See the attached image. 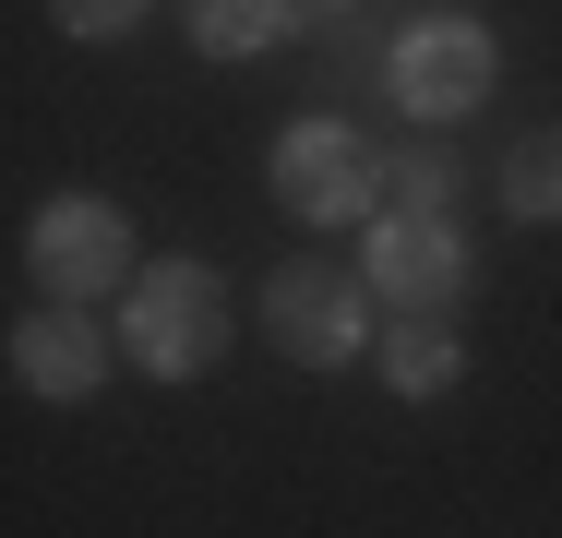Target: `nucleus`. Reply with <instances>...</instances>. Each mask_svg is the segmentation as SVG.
<instances>
[{
	"label": "nucleus",
	"instance_id": "nucleus-1",
	"mask_svg": "<svg viewBox=\"0 0 562 538\" xmlns=\"http://www.w3.org/2000/svg\"><path fill=\"white\" fill-rule=\"evenodd\" d=\"M120 347H132L156 383H192V371H216V347H227V288L204 276V264H156V276H132Z\"/></svg>",
	"mask_w": 562,
	"mask_h": 538
},
{
	"label": "nucleus",
	"instance_id": "nucleus-2",
	"mask_svg": "<svg viewBox=\"0 0 562 538\" xmlns=\"http://www.w3.org/2000/svg\"><path fill=\"white\" fill-rule=\"evenodd\" d=\"M263 335H276L300 371H347L359 347H383V335H371V276H347V264H288V276L263 288Z\"/></svg>",
	"mask_w": 562,
	"mask_h": 538
},
{
	"label": "nucleus",
	"instance_id": "nucleus-3",
	"mask_svg": "<svg viewBox=\"0 0 562 538\" xmlns=\"http://www.w3.org/2000/svg\"><path fill=\"white\" fill-rule=\"evenodd\" d=\"M491 72H503V60H491V24H479V12H419V24L395 36V72H383V85H395L407 120H467V108L491 97Z\"/></svg>",
	"mask_w": 562,
	"mask_h": 538
},
{
	"label": "nucleus",
	"instance_id": "nucleus-4",
	"mask_svg": "<svg viewBox=\"0 0 562 538\" xmlns=\"http://www.w3.org/2000/svg\"><path fill=\"white\" fill-rule=\"evenodd\" d=\"M276 204L300 215V227H347V215L383 204V156H371L347 120H288V144H276Z\"/></svg>",
	"mask_w": 562,
	"mask_h": 538
},
{
	"label": "nucleus",
	"instance_id": "nucleus-5",
	"mask_svg": "<svg viewBox=\"0 0 562 538\" xmlns=\"http://www.w3.org/2000/svg\"><path fill=\"white\" fill-rule=\"evenodd\" d=\"M24 264H36V276L85 312L97 288H120V276H132V215H120L109 192H60V204L24 227Z\"/></svg>",
	"mask_w": 562,
	"mask_h": 538
},
{
	"label": "nucleus",
	"instance_id": "nucleus-6",
	"mask_svg": "<svg viewBox=\"0 0 562 538\" xmlns=\"http://www.w3.org/2000/svg\"><path fill=\"white\" fill-rule=\"evenodd\" d=\"M359 276H371V300H395V312H443L454 288H467V239H454V215H383Z\"/></svg>",
	"mask_w": 562,
	"mask_h": 538
},
{
	"label": "nucleus",
	"instance_id": "nucleus-7",
	"mask_svg": "<svg viewBox=\"0 0 562 538\" xmlns=\"http://www.w3.org/2000/svg\"><path fill=\"white\" fill-rule=\"evenodd\" d=\"M97 371H109V335L85 312L12 323V383H24V395H97Z\"/></svg>",
	"mask_w": 562,
	"mask_h": 538
},
{
	"label": "nucleus",
	"instance_id": "nucleus-8",
	"mask_svg": "<svg viewBox=\"0 0 562 538\" xmlns=\"http://www.w3.org/2000/svg\"><path fill=\"white\" fill-rule=\"evenodd\" d=\"M300 24V0H192V48L204 60H263Z\"/></svg>",
	"mask_w": 562,
	"mask_h": 538
},
{
	"label": "nucleus",
	"instance_id": "nucleus-9",
	"mask_svg": "<svg viewBox=\"0 0 562 538\" xmlns=\"http://www.w3.org/2000/svg\"><path fill=\"white\" fill-rule=\"evenodd\" d=\"M371 359H383V383H395V395H443L454 371H467V347L443 335V312H407L383 347H371Z\"/></svg>",
	"mask_w": 562,
	"mask_h": 538
},
{
	"label": "nucleus",
	"instance_id": "nucleus-10",
	"mask_svg": "<svg viewBox=\"0 0 562 538\" xmlns=\"http://www.w3.org/2000/svg\"><path fill=\"white\" fill-rule=\"evenodd\" d=\"M503 204L515 215H562V132H527L503 156Z\"/></svg>",
	"mask_w": 562,
	"mask_h": 538
},
{
	"label": "nucleus",
	"instance_id": "nucleus-11",
	"mask_svg": "<svg viewBox=\"0 0 562 538\" xmlns=\"http://www.w3.org/2000/svg\"><path fill=\"white\" fill-rule=\"evenodd\" d=\"M383 215H443V156H383Z\"/></svg>",
	"mask_w": 562,
	"mask_h": 538
},
{
	"label": "nucleus",
	"instance_id": "nucleus-12",
	"mask_svg": "<svg viewBox=\"0 0 562 538\" xmlns=\"http://www.w3.org/2000/svg\"><path fill=\"white\" fill-rule=\"evenodd\" d=\"M48 12H60L72 36H132V24H144L156 0H48Z\"/></svg>",
	"mask_w": 562,
	"mask_h": 538
},
{
	"label": "nucleus",
	"instance_id": "nucleus-13",
	"mask_svg": "<svg viewBox=\"0 0 562 538\" xmlns=\"http://www.w3.org/2000/svg\"><path fill=\"white\" fill-rule=\"evenodd\" d=\"M312 12H347V0H312Z\"/></svg>",
	"mask_w": 562,
	"mask_h": 538
}]
</instances>
